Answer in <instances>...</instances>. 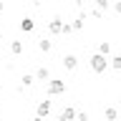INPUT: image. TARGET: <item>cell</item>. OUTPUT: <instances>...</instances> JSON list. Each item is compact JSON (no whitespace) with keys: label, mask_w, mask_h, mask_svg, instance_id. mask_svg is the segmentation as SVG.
Returning <instances> with one entry per match:
<instances>
[{"label":"cell","mask_w":121,"mask_h":121,"mask_svg":"<svg viewBox=\"0 0 121 121\" xmlns=\"http://www.w3.org/2000/svg\"><path fill=\"white\" fill-rule=\"evenodd\" d=\"M88 66H91V71L93 73H106V68H111V58L106 56V53H101V51H96L93 56H91V60H88Z\"/></svg>","instance_id":"cell-1"},{"label":"cell","mask_w":121,"mask_h":121,"mask_svg":"<svg viewBox=\"0 0 121 121\" xmlns=\"http://www.w3.org/2000/svg\"><path fill=\"white\" fill-rule=\"evenodd\" d=\"M66 93V81H48V96H60Z\"/></svg>","instance_id":"cell-2"},{"label":"cell","mask_w":121,"mask_h":121,"mask_svg":"<svg viewBox=\"0 0 121 121\" xmlns=\"http://www.w3.org/2000/svg\"><path fill=\"white\" fill-rule=\"evenodd\" d=\"M45 116H51V101H38L35 119H45Z\"/></svg>","instance_id":"cell-3"},{"label":"cell","mask_w":121,"mask_h":121,"mask_svg":"<svg viewBox=\"0 0 121 121\" xmlns=\"http://www.w3.org/2000/svg\"><path fill=\"white\" fill-rule=\"evenodd\" d=\"M63 68H66V71H76V68H78V56H73V53L63 56Z\"/></svg>","instance_id":"cell-4"},{"label":"cell","mask_w":121,"mask_h":121,"mask_svg":"<svg viewBox=\"0 0 121 121\" xmlns=\"http://www.w3.org/2000/svg\"><path fill=\"white\" fill-rule=\"evenodd\" d=\"M48 30H51L53 35H58V33H63V20H60L58 15H56V18H51V23H48Z\"/></svg>","instance_id":"cell-5"},{"label":"cell","mask_w":121,"mask_h":121,"mask_svg":"<svg viewBox=\"0 0 121 121\" xmlns=\"http://www.w3.org/2000/svg\"><path fill=\"white\" fill-rule=\"evenodd\" d=\"M33 28H35V23H33V18H23V20H20V30H23V33H30Z\"/></svg>","instance_id":"cell-6"},{"label":"cell","mask_w":121,"mask_h":121,"mask_svg":"<svg viewBox=\"0 0 121 121\" xmlns=\"http://www.w3.org/2000/svg\"><path fill=\"white\" fill-rule=\"evenodd\" d=\"M53 48V43L48 40V38H38V51H43V53H48Z\"/></svg>","instance_id":"cell-7"},{"label":"cell","mask_w":121,"mask_h":121,"mask_svg":"<svg viewBox=\"0 0 121 121\" xmlns=\"http://www.w3.org/2000/svg\"><path fill=\"white\" fill-rule=\"evenodd\" d=\"M35 81H38L35 76H30V73H25V76H23V78H20V86H23V88H30V86H33V83H35Z\"/></svg>","instance_id":"cell-8"},{"label":"cell","mask_w":121,"mask_h":121,"mask_svg":"<svg viewBox=\"0 0 121 121\" xmlns=\"http://www.w3.org/2000/svg\"><path fill=\"white\" fill-rule=\"evenodd\" d=\"M76 116H78V111H76V108H63V111L58 113V119H76Z\"/></svg>","instance_id":"cell-9"},{"label":"cell","mask_w":121,"mask_h":121,"mask_svg":"<svg viewBox=\"0 0 121 121\" xmlns=\"http://www.w3.org/2000/svg\"><path fill=\"white\" fill-rule=\"evenodd\" d=\"M104 116H106V119H119V108H113V106H111V108H106V111H104Z\"/></svg>","instance_id":"cell-10"},{"label":"cell","mask_w":121,"mask_h":121,"mask_svg":"<svg viewBox=\"0 0 121 121\" xmlns=\"http://www.w3.org/2000/svg\"><path fill=\"white\" fill-rule=\"evenodd\" d=\"M10 51H13L15 56H20V53H23V43H20V40H13V43H10Z\"/></svg>","instance_id":"cell-11"},{"label":"cell","mask_w":121,"mask_h":121,"mask_svg":"<svg viewBox=\"0 0 121 121\" xmlns=\"http://www.w3.org/2000/svg\"><path fill=\"white\" fill-rule=\"evenodd\" d=\"M35 78H38V81H48V68H38Z\"/></svg>","instance_id":"cell-12"},{"label":"cell","mask_w":121,"mask_h":121,"mask_svg":"<svg viewBox=\"0 0 121 121\" xmlns=\"http://www.w3.org/2000/svg\"><path fill=\"white\" fill-rule=\"evenodd\" d=\"M83 20H86V15H78V18L73 20V30H81L83 28Z\"/></svg>","instance_id":"cell-13"},{"label":"cell","mask_w":121,"mask_h":121,"mask_svg":"<svg viewBox=\"0 0 121 121\" xmlns=\"http://www.w3.org/2000/svg\"><path fill=\"white\" fill-rule=\"evenodd\" d=\"M111 68L113 71H121V56H113L111 58Z\"/></svg>","instance_id":"cell-14"},{"label":"cell","mask_w":121,"mask_h":121,"mask_svg":"<svg viewBox=\"0 0 121 121\" xmlns=\"http://www.w3.org/2000/svg\"><path fill=\"white\" fill-rule=\"evenodd\" d=\"M98 51H101V53H106V56H108V53H111V45H108V43H106V40H104V43H98Z\"/></svg>","instance_id":"cell-15"},{"label":"cell","mask_w":121,"mask_h":121,"mask_svg":"<svg viewBox=\"0 0 121 121\" xmlns=\"http://www.w3.org/2000/svg\"><path fill=\"white\" fill-rule=\"evenodd\" d=\"M93 3H96V5L101 8V10H106V8L111 5V0H93Z\"/></svg>","instance_id":"cell-16"},{"label":"cell","mask_w":121,"mask_h":121,"mask_svg":"<svg viewBox=\"0 0 121 121\" xmlns=\"http://www.w3.org/2000/svg\"><path fill=\"white\" fill-rule=\"evenodd\" d=\"M68 33H73V23H63V35H68Z\"/></svg>","instance_id":"cell-17"},{"label":"cell","mask_w":121,"mask_h":121,"mask_svg":"<svg viewBox=\"0 0 121 121\" xmlns=\"http://www.w3.org/2000/svg\"><path fill=\"white\" fill-rule=\"evenodd\" d=\"M113 13L121 15V0H116V3H113Z\"/></svg>","instance_id":"cell-18"},{"label":"cell","mask_w":121,"mask_h":121,"mask_svg":"<svg viewBox=\"0 0 121 121\" xmlns=\"http://www.w3.org/2000/svg\"><path fill=\"white\" fill-rule=\"evenodd\" d=\"M76 119H78V121H86V119H88V113H86V111H78V116H76Z\"/></svg>","instance_id":"cell-19"},{"label":"cell","mask_w":121,"mask_h":121,"mask_svg":"<svg viewBox=\"0 0 121 121\" xmlns=\"http://www.w3.org/2000/svg\"><path fill=\"white\" fill-rule=\"evenodd\" d=\"M3 10H5V5H3V0H0V13H3Z\"/></svg>","instance_id":"cell-20"},{"label":"cell","mask_w":121,"mask_h":121,"mask_svg":"<svg viewBox=\"0 0 121 121\" xmlns=\"http://www.w3.org/2000/svg\"><path fill=\"white\" fill-rule=\"evenodd\" d=\"M0 40H3V30H0Z\"/></svg>","instance_id":"cell-21"}]
</instances>
